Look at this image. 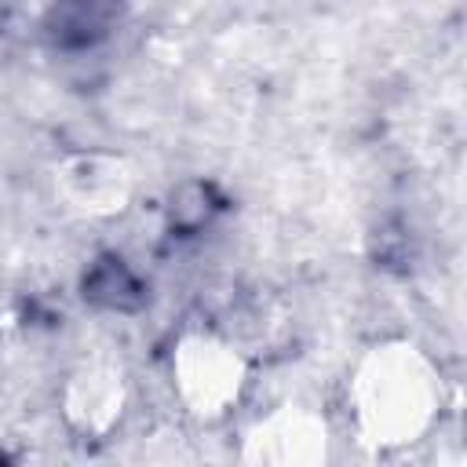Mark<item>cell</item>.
Listing matches in <instances>:
<instances>
[{
	"label": "cell",
	"instance_id": "3",
	"mask_svg": "<svg viewBox=\"0 0 467 467\" xmlns=\"http://www.w3.org/2000/svg\"><path fill=\"white\" fill-rule=\"evenodd\" d=\"M120 379L102 368H88L77 376V387L69 394V412L84 431H106L120 416Z\"/></svg>",
	"mask_w": 467,
	"mask_h": 467
},
{
	"label": "cell",
	"instance_id": "2",
	"mask_svg": "<svg viewBox=\"0 0 467 467\" xmlns=\"http://www.w3.org/2000/svg\"><path fill=\"white\" fill-rule=\"evenodd\" d=\"M182 401L201 416L226 412L230 401H237L244 383V361L237 350L215 336H193L179 347V358L171 365Z\"/></svg>",
	"mask_w": 467,
	"mask_h": 467
},
{
	"label": "cell",
	"instance_id": "1",
	"mask_svg": "<svg viewBox=\"0 0 467 467\" xmlns=\"http://www.w3.org/2000/svg\"><path fill=\"white\" fill-rule=\"evenodd\" d=\"M434 372L412 347L376 350L358 376V420L372 441H412L434 416Z\"/></svg>",
	"mask_w": 467,
	"mask_h": 467
}]
</instances>
